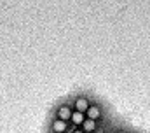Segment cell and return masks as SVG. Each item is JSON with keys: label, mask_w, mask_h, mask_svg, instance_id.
<instances>
[{"label": "cell", "mask_w": 150, "mask_h": 133, "mask_svg": "<svg viewBox=\"0 0 150 133\" xmlns=\"http://www.w3.org/2000/svg\"><path fill=\"white\" fill-rule=\"evenodd\" d=\"M84 121H86V114H82V112H75L72 114V119H70V126H74V128H80L82 124H84Z\"/></svg>", "instance_id": "5b68a950"}, {"label": "cell", "mask_w": 150, "mask_h": 133, "mask_svg": "<svg viewBox=\"0 0 150 133\" xmlns=\"http://www.w3.org/2000/svg\"><path fill=\"white\" fill-rule=\"evenodd\" d=\"M72 114H74V107H72L70 102H61V103H58V105L54 107V119L70 123Z\"/></svg>", "instance_id": "6da1fadb"}, {"label": "cell", "mask_w": 150, "mask_h": 133, "mask_svg": "<svg viewBox=\"0 0 150 133\" xmlns=\"http://www.w3.org/2000/svg\"><path fill=\"white\" fill-rule=\"evenodd\" d=\"M70 133H84V132H82L80 128H72V130H70Z\"/></svg>", "instance_id": "ba28073f"}, {"label": "cell", "mask_w": 150, "mask_h": 133, "mask_svg": "<svg viewBox=\"0 0 150 133\" xmlns=\"http://www.w3.org/2000/svg\"><path fill=\"white\" fill-rule=\"evenodd\" d=\"M72 107H74L75 112H82V114H86L87 112V109H89V105H91V100L87 95H82V93H79V95H75L74 98H72Z\"/></svg>", "instance_id": "7a4b0ae2"}, {"label": "cell", "mask_w": 150, "mask_h": 133, "mask_svg": "<svg viewBox=\"0 0 150 133\" xmlns=\"http://www.w3.org/2000/svg\"><path fill=\"white\" fill-rule=\"evenodd\" d=\"M49 132L51 133H67L70 132V123H65V121H59V119H51L49 123Z\"/></svg>", "instance_id": "277c9868"}, {"label": "cell", "mask_w": 150, "mask_h": 133, "mask_svg": "<svg viewBox=\"0 0 150 133\" xmlns=\"http://www.w3.org/2000/svg\"><path fill=\"white\" fill-rule=\"evenodd\" d=\"M86 117L91 119V121L100 123V119H103V107L100 103H96V102H91V105H89V109L86 112Z\"/></svg>", "instance_id": "3957f363"}, {"label": "cell", "mask_w": 150, "mask_h": 133, "mask_svg": "<svg viewBox=\"0 0 150 133\" xmlns=\"http://www.w3.org/2000/svg\"><path fill=\"white\" fill-rule=\"evenodd\" d=\"M94 133H101V132H94Z\"/></svg>", "instance_id": "9c48e42d"}, {"label": "cell", "mask_w": 150, "mask_h": 133, "mask_svg": "<svg viewBox=\"0 0 150 133\" xmlns=\"http://www.w3.org/2000/svg\"><path fill=\"white\" fill-rule=\"evenodd\" d=\"M80 130L84 133H94V132H98V123L86 117V121H84V124L80 126Z\"/></svg>", "instance_id": "8992f818"}, {"label": "cell", "mask_w": 150, "mask_h": 133, "mask_svg": "<svg viewBox=\"0 0 150 133\" xmlns=\"http://www.w3.org/2000/svg\"><path fill=\"white\" fill-rule=\"evenodd\" d=\"M67 133H70V132H67Z\"/></svg>", "instance_id": "30bf717a"}, {"label": "cell", "mask_w": 150, "mask_h": 133, "mask_svg": "<svg viewBox=\"0 0 150 133\" xmlns=\"http://www.w3.org/2000/svg\"><path fill=\"white\" fill-rule=\"evenodd\" d=\"M112 133H131V132H127V130H124V128H119V130H113Z\"/></svg>", "instance_id": "52a82bcc"}]
</instances>
